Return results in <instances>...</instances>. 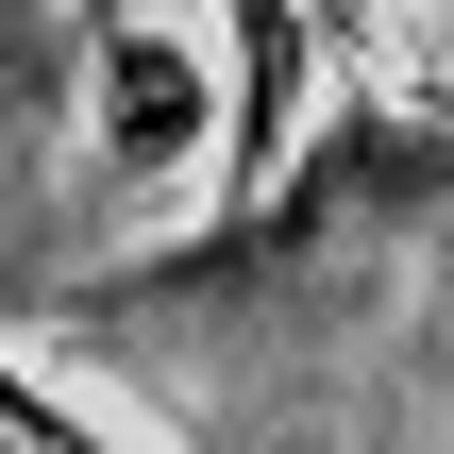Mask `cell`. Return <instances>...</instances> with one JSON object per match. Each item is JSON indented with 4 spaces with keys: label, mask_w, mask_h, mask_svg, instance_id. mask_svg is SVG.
Instances as JSON below:
<instances>
[{
    "label": "cell",
    "mask_w": 454,
    "mask_h": 454,
    "mask_svg": "<svg viewBox=\"0 0 454 454\" xmlns=\"http://www.w3.org/2000/svg\"><path fill=\"white\" fill-rule=\"evenodd\" d=\"M219 34H236V84H219V219H236V202L286 185V135L320 101V51H303L286 0H219Z\"/></svg>",
    "instance_id": "cell-2"
},
{
    "label": "cell",
    "mask_w": 454,
    "mask_h": 454,
    "mask_svg": "<svg viewBox=\"0 0 454 454\" xmlns=\"http://www.w3.org/2000/svg\"><path fill=\"white\" fill-rule=\"evenodd\" d=\"M84 135H101V168H185L202 135H219V67L185 51V34H152V17H101L84 34Z\"/></svg>",
    "instance_id": "cell-1"
},
{
    "label": "cell",
    "mask_w": 454,
    "mask_h": 454,
    "mask_svg": "<svg viewBox=\"0 0 454 454\" xmlns=\"http://www.w3.org/2000/svg\"><path fill=\"white\" fill-rule=\"evenodd\" d=\"M17 17H84V34H101V17H118V0H17Z\"/></svg>",
    "instance_id": "cell-4"
},
{
    "label": "cell",
    "mask_w": 454,
    "mask_h": 454,
    "mask_svg": "<svg viewBox=\"0 0 454 454\" xmlns=\"http://www.w3.org/2000/svg\"><path fill=\"white\" fill-rule=\"evenodd\" d=\"M0 421H17V438H34V454H135V438H118V421H84V404H67L51 371H17V337H0Z\"/></svg>",
    "instance_id": "cell-3"
}]
</instances>
